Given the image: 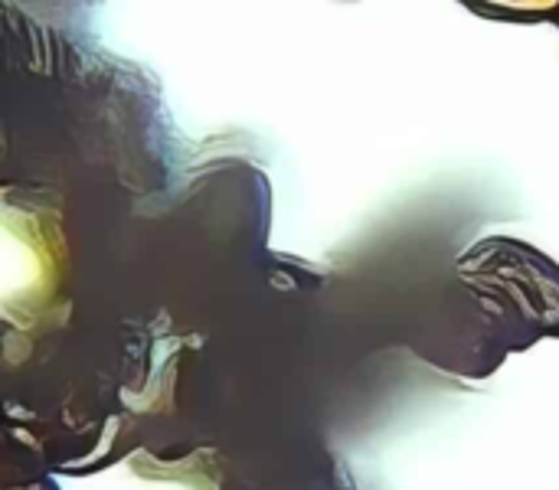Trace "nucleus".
Masks as SVG:
<instances>
[{
  "label": "nucleus",
  "instance_id": "nucleus-2",
  "mask_svg": "<svg viewBox=\"0 0 559 490\" xmlns=\"http://www.w3.org/2000/svg\"><path fill=\"white\" fill-rule=\"evenodd\" d=\"M3 490H59L52 481H46V478H36V481H29V485H7Z\"/></svg>",
  "mask_w": 559,
  "mask_h": 490
},
{
  "label": "nucleus",
  "instance_id": "nucleus-1",
  "mask_svg": "<svg viewBox=\"0 0 559 490\" xmlns=\"http://www.w3.org/2000/svg\"><path fill=\"white\" fill-rule=\"evenodd\" d=\"M459 282L478 298L485 324L498 331V360L559 340V265L514 236H488L455 262Z\"/></svg>",
  "mask_w": 559,
  "mask_h": 490
},
{
  "label": "nucleus",
  "instance_id": "nucleus-3",
  "mask_svg": "<svg viewBox=\"0 0 559 490\" xmlns=\"http://www.w3.org/2000/svg\"><path fill=\"white\" fill-rule=\"evenodd\" d=\"M557 26H559V23H557Z\"/></svg>",
  "mask_w": 559,
  "mask_h": 490
}]
</instances>
